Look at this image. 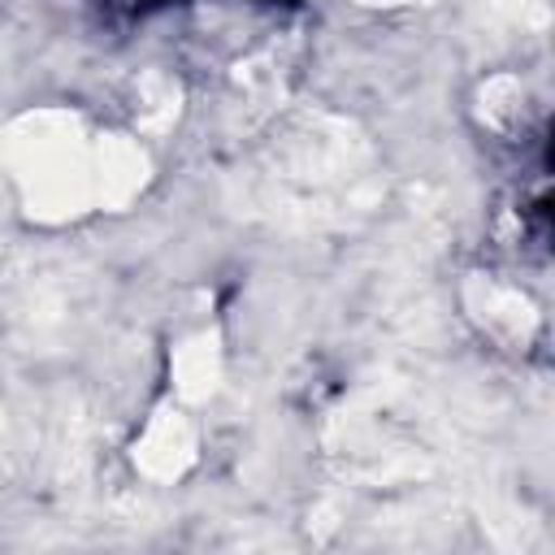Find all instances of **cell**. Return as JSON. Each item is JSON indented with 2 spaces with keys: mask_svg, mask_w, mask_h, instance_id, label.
<instances>
[{
  "mask_svg": "<svg viewBox=\"0 0 555 555\" xmlns=\"http://www.w3.org/2000/svg\"><path fill=\"white\" fill-rule=\"evenodd\" d=\"M9 165L26 208L43 221H65L91 204V152L69 113H35L9 130Z\"/></svg>",
  "mask_w": 555,
  "mask_h": 555,
  "instance_id": "6da1fadb",
  "label": "cell"
},
{
  "mask_svg": "<svg viewBox=\"0 0 555 555\" xmlns=\"http://www.w3.org/2000/svg\"><path fill=\"white\" fill-rule=\"evenodd\" d=\"M191 460H195V429H191V421L182 412H173V408H160L152 416L147 434L134 447L139 473L152 477V481H173V477H182L191 468Z\"/></svg>",
  "mask_w": 555,
  "mask_h": 555,
  "instance_id": "7a4b0ae2",
  "label": "cell"
},
{
  "mask_svg": "<svg viewBox=\"0 0 555 555\" xmlns=\"http://www.w3.org/2000/svg\"><path fill=\"white\" fill-rule=\"evenodd\" d=\"M143 178H147V160L130 139L108 134L95 143V152H91V199L95 204H104V208L130 204L139 195Z\"/></svg>",
  "mask_w": 555,
  "mask_h": 555,
  "instance_id": "3957f363",
  "label": "cell"
},
{
  "mask_svg": "<svg viewBox=\"0 0 555 555\" xmlns=\"http://www.w3.org/2000/svg\"><path fill=\"white\" fill-rule=\"evenodd\" d=\"M221 377V351L212 334H195L173 356V386L182 399H208Z\"/></svg>",
  "mask_w": 555,
  "mask_h": 555,
  "instance_id": "277c9868",
  "label": "cell"
},
{
  "mask_svg": "<svg viewBox=\"0 0 555 555\" xmlns=\"http://www.w3.org/2000/svg\"><path fill=\"white\" fill-rule=\"evenodd\" d=\"M173 117H178V87L165 82L160 74H152V78L143 82L139 126H143V130H165V126H173Z\"/></svg>",
  "mask_w": 555,
  "mask_h": 555,
  "instance_id": "5b68a950",
  "label": "cell"
},
{
  "mask_svg": "<svg viewBox=\"0 0 555 555\" xmlns=\"http://www.w3.org/2000/svg\"><path fill=\"white\" fill-rule=\"evenodd\" d=\"M481 113H486L494 126H507V121L520 113V82H516V78H494V82H486V91H481Z\"/></svg>",
  "mask_w": 555,
  "mask_h": 555,
  "instance_id": "8992f818",
  "label": "cell"
},
{
  "mask_svg": "<svg viewBox=\"0 0 555 555\" xmlns=\"http://www.w3.org/2000/svg\"><path fill=\"white\" fill-rule=\"evenodd\" d=\"M364 4H395V0H364Z\"/></svg>",
  "mask_w": 555,
  "mask_h": 555,
  "instance_id": "52a82bcc",
  "label": "cell"
}]
</instances>
